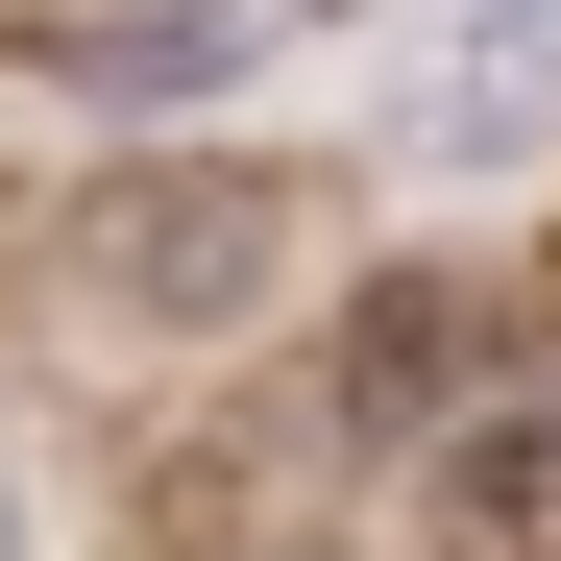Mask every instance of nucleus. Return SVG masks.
Segmentation results:
<instances>
[{"label":"nucleus","mask_w":561,"mask_h":561,"mask_svg":"<svg viewBox=\"0 0 561 561\" xmlns=\"http://www.w3.org/2000/svg\"><path fill=\"white\" fill-rule=\"evenodd\" d=\"M318 268V196L294 171H99V196L49 220V318H99V342H244L268 294Z\"/></svg>","instance_id":"1"},{"label":"nucleus","mask_w":561,"mask_h":561,"mask_svg":"<svg viewBox=\"0 0 561 561\" xmlns=\"http://www.w3.org/2000/svg\"><path fill=\"white\" fill-rule=\"evenodd\" d=\"M561 123V0H489V25H439L415 73H391V147L415 171H513Z\"/></svg>","instance_id":"2"},{"label":"nucleus","mask_w":561,"mask_h":561,"mask_svg":"<svg viewBox=\"0 0 561 561\" xmlns=\"http://www.w3.org/2000/svg\"><path fill=\"white\" fill-rule=\"evenodd\" d=\"M294 0H0V49L25 73H99V99H196V73H244Z\"/></svg>","instance_id":"3"},{"label":"nucleus","mask_w":561,"mask_h":561,"mask_svg":"<svg viewBox=\"0 0 561 561\" xmlns=\"http://www.w3.org/2000/svg\"><path fill=\"white\" fill-rule=\"evenodd\" d=\"M415 537H439V561H537V537H561V391H489V415H463V439L415 463Z\"/></svg>","instance_id":"4"},{"label":"nucleus","mask_w":561,"mask_h":561,"mask_svg":"<svg viewBox=\"0 0 561 561\" xmlns=\"http://www.w3.org/2000/svg\"><path fill=\"white\" fill-rule=\"evenodd\" d=\"M463 318H489V294H366V318H342V366H318V415H342V439L439 415V391H463Z\"/></svg>","instance_id":"5"},{"label":"nucleus","mask_w":561,"mask_h":561,"mask_svg":"<svg viewBox=\"0 0 561 561\" xmlns=\"http://www.w3.org/2000/svg\"><path fill=\"white\" fill-rule=\"evenodd\" d=\"M0 561H25V463H0Z\"/></svg>","instance_id":"6"}]
</instances>
